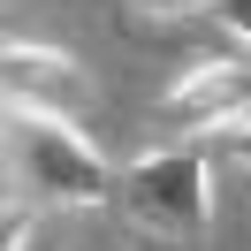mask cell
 Segmentation results:
<instances>
[{"mask_svg": "<svg viewBox=\"0 0 251 251\" xmlns=\"http://www.w3.org/2000/svg\"><path fill=\"white\" fill-rule=\"evenodd\" d=\"M129 8H160V16H175V8H190V0H129Z\"/></svg>", "mask_w": 251, "mask_h": 251, "instance_id": "8992f818", "label": "cell"}, {"mask_svg": "<svg viewBox=\"0 0 251 251\" xmlns=\"http://www.w3.org/2000/svg\"><path fill=\"white\" fill-rule=\"evenodd\" d=\"M213 8H221V23H228V31L251 46V0H213Z\"/></svg>", "mask_w": 251, "mask_h": 251, "instance_id": "5b68a950", "label": "cell"}, {"mask_svg": "<svg viewBox=\"0 0 251 251\" xmlns=\"http://www.w3.org/2000/svg\"><path fill=\"white\" fill-rule=\"evenodd\" d=\"M114 198L152 236H198L205 221H213V168H205L198 145H168V152L129 160L122 183H114Z\"/></svg>", "mask_w": 251, "mask_h": 251, "instance_id": "7a4b0ae2", "label": "cell"}, {"mask_svg": "<svg viewBox=\"0 0 251 251\" xmlns=\"http://www.w3.org/2000/svg\"><path fill=\"white\" fill-rule=\"evenodd\" d=\"M236 145H244V152H251V122H244V129H236Z\"/></svg>", "mask_w": 251, "mask_h": 251, "instance_id": "52a82bcc", "label": "cell"}, {"mask_svg": "<svg viewBox=\"0 0 251 251\" xmlns=\"http://www.w3.org/2000/svg\"><path fill=\"white\" fill-rule=\"evenodd\" d=\"M160 122L198 137V129H244L251 122V61L236 53H205L175 76V92L160 99Z\"/></svg>", "mask_w": 251, "mask_h": 251, "instance_id": "277c9868", "label": "cell"}, {"mask_svg": "<svg viewBox=\"0 0 251 251\" xmlns=\"http://www.w3.org/2000/svg\"><path fill=\"white\" fill-rule=\"evenodd\" d=\"M8 168L46 205H99L122 183V175H107L99 145L76 122H53V114H8Z\"/></svg>", "mask_w": 251, "mask_h": 251, "instance_id": "6da1fadb", "label": "cell"}, {"mask_svg": "<svg viewBox=\"0 0 251 251\" xmlns=\"http://www.w3.org/2000/svg\"><path fill=\"white\" fill-rule=\"evenodd\" d=\"M0 84H8V114L84 122V107H92V76H84V61L61 53V46H31V38H8V53H0Z\"/></svg>", "mask_w": 251, "mask_h": 251, "instance_id": "3957f363", "label": "cell"}]
</instances>
